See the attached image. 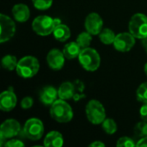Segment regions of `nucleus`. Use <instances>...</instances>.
<instances>
[{"label": "nucleus", "mask_w": 147, "mask_h": 147, "mask_svg": "<svg viewBox=\"0 0 147 147\" xmlns=\"http://www.w3.org/2000/svg\"><path fill=\"white\" fill-rule=\"evenodd\" d=\"M51 117L58 122L66 123L71 121L73 117V111L71 107L65 102V100H56L50 108Z\"/></svg>", "instance_id": "obj_1"}, {"label": "nucleus", "mask_w": 147, "mask_h": 147, "mask_svg": "<svg viewBox=\"0 0 147 147\" xmlns=\"http://www.w3.org/2000/svg\"><path fill=\"white\" fill-rule=\"evenodd\" d=\"M40 69L38 59L33 56H25L22 58L16 68L17 74L22 78H30L37 74Z\"/></svg>", "instance_id": "obj_2"}, {"label": "nucleus", "mask_w": 147, "mask_h": 147, "mask_svg": "<svg viewBox=\"0 0 147 147\" xmlns=\"http://www.w3.org/2000/svg\"><path fill=\"white\" fill-rule=\"evenodd\" d=\"M78 60L81 65L88 71H96L101 63V59L98 52L94 48L87 47L81 50L78 55Z\"/></svg>", "instance_id": "obj_3"}, {"label": "nucleus", "mask_w": 147, "mask_h": 147, "mask_svg": "<svg viewBox=\"0 0 147 147\" xmlns=\"http://www.w3.org/2000/svg\"><path fill=\"white\" fill-rule=\"evenodd\" d=\"M87 119L93 124H102L106 119V111L103 105L97 100H90L85 108Z\"/></svg>", "instance_id": "obj_4"}, {"label": "nucleus", "mask_w": 147, "mask_h": 147, "mask_svg": "<svg viewBox=\"0 0 147 147\" xmlns=\"http://www.w3.org/2000/svg\"><path fill=\"white\" fill-rule=\"evenodd\" d=\"M129 32L138 39L142 40L147 36V16L142 13L134 15L128 25Z\"/></svg>", "instance_id": "obj_5"}, {"label": "nucleus", "mask_w": 147, "mask_h": 147, "mask_svg": "<svg viewBox=\"0 0 147 147\" xmlns=\"http://www.w3.org/2000/svg\"><path fill=\"white\" fill-rule=\"evenodd\" d=\"M32 28L39 35H48L55 28L54 19L48 16H39L33 21Z\"/></svg>", "instance_id": "obj_6"}, {"label": "nucleus", "mask_w": 147, "mask_h": 147, "mask_svg": "<svg viewBox=\"0 0 147 147\" xmlns=\"http://www.w3.org/2000/svg\"><path fill=\"white\" fill-rule=\"evenodd\" d=\"M24 135L30 140H40L44 134V125L42 121L37 118L28 119L23 127Z\"/></svg>", "instance_id": "obj_7"}, {"label": "nucleus", "mask_w": 147, "mask_h": 147, "mask_svg": "<svg viewBox=\"0 0 147 147\" xmlns=\"http://www.w3.org/2000/svg\"><path fill=\"white\" fill-rule=\"evenodd\" d=\"M21 132V125L20 123L14 120L9 119L6 120L0 127V145L3 146V141L6 139L13 138L18 135Z\"/></svg>", "instance_id": "obj_8"}, {"label": "nucleus", "mask_w": 147, "mask_h": 147, "mask_svg": "<svg viewBox=\"0 0 147 147\" xmlns=\"http://www.w3.org/2000/svg\"><path fill=\"white\" fill-rule=\"evenodd\" d=\"M0 42L3 43L9 40L16 33V24L8 16L0 15Z\"/></svg>", "instance_id": "obj_9"}, {"label": "nucleus", "mask_w": 147, "mask_h": 147, "mask_svg": "<svg viewBox=\"0 0 147 147\" xmlns=\"http://www.w3.org/2000/svg\"><path fill=\"white\" fill-rule=\"evenodd\" d=\"M135 44V37L129 33H121L115 36L113 43L115 48L121 53L130 51Z\"/></svg>", "instance_id": "obj_10"}, {"label": "nucleus", "mask_w": 147, "mask_h": 147, "mask_svg": "<svg viewBox=\"0 0 147 147\" xmlns=\"http://www.w3.org/2000/svg\"><path fill=\"white\" fill-rule=\"evenodd\" d=\"M84 26L87 32L92 35H96L100 34V32L102 30L103 20L99 14L92 12L86 16Z\"/></svg>", "instance_id": "obj_11"}, {"label": "nucleus", "mask_w": 147, "mask_h": 147, "mask_svg": "<svg viewBox=\"0 0 147 147\" xmlns=\"http://www.w3.org/2000/svg\"><path fill=\"white\" fill-rule=\"evenodd\" d=\"M16 102L17 98L12 88L2 92L0 95V109L3 111H11L13 109H15Z\"/></svg>", "instance_id": "obj_12"}, {"label": "nucleus", "mask_w": 147, "mask_h": 147, "mask_svg": "<svg viewBox=\"0 0 147 147\" xmlns=\"http://www.w3.org/2000/svg\"><path fill=\"white\" fill-rule=\"evenodd\" d=\"M65 56L59 49H52L47 56V62L53 70H60L65 64Z\"/></svg>", "instance_id": "obj_13"}, {"label": "nucleus", "mask_w": 147, "mask_h": 147, "mask_svg": "<svg viewBox=\"0 0 147 147\" xmlns=\"http://www.w3.org/2000/svg\"><path fill=\"white\" fill-rule=\"evenodd\" d=\"M57 96H59L58 90L54 87L47 85L40 90L39 98L44 105L49 106L57 100Z\"/></svg>", "instance_id": "obj_14"}, {"label": "nucleus", "mask_w": 147, "mask_h": 147, "mask_svg": "<svg viewBox=\"0 0 147 147\" xmlns=\"http://www.w3.org/2000/svg\"><path fill=\"white\" fill-rule=\"evenodd\" d=\"M12 15L19 22H25L30 16V10L24 3H17L12 8Z\"/></svg>", "instance_id": "obj_15"}, {"label": "nucleus", "mask_w": 147, "mask_h": 147, "mask_svg": "<svg viewBox=\"0 0 147 147\" xmlns=\"http://www.w3.org/2000/svg\"><path fill=\"white\" fill-rule=\"evenodd\" d=\"M58 94L59 99L62 100H69L73 98L74 95L76 94L75 84L71 82L63 83L58 90Z\"/></svg>", "instance_id": "obj_16"}, {"label": "nucleus", "mask_w": 147, "mask_h": 147, "mask_svg": "<svg viewBox=\"0 0 147 147\" xmlns=\"http://www.w3.org/2000/svg\"><path fill=\"white\" fill-rule=\"evenodd\" d=\"M64 144L62 134L57 131L48 133L44 140V146L47 147H60Z\"/></svg>", "instance_id": "obj_17"}, {"label": "nucleus", "mask_w": 147, "mask_h": 147, "mask_svg": "<svg viewBox=\"0 0 147 147\" xmlns=\"http://www.w3.org/2000/svg\"><path fill=\"white\" fill-rule=\"evenodd\" d=\"M82 48L79 47V45L78 44V42H74L71 41L68 44H66L64 47L63 49V53L65 56L66 59H73L76 57H78L80 52H81Z\"/></svg>", "instance_id": "obj_18"}, {"label": "nucleus", "mask_w": 147, "mask_h": 147, "mask_svg": "<svg viewBox=\"0 0 147 147\" xmlns=\"http://www.w3.org/2000/svg\"><path fill=\"white\" fill-rule=\"evenodd\" d=\"M53 34L54 38L59 41H65L71 36V30L66 25L60 24L54 28Z\"/></svg>", "instance_id": "obj_19"}, {"label": "nucleus", "mask_w": 147, "mask_h": 147, "mask_svg": "<svg viewBox=\"0 0 147 147\" xmlns=\"http://www.w3.org/2000/svg\"><path fill=\"white\" fill-rule=\"evenodd\" d=\"M115 36L116 35L115 34L113 30H111L109 28H104L99 34V38H100L101 41L105 45L113 44L115 41Z\"/></svg>", "instance_id": "obj_20"}, {"label": "nucleus", "mask_w": 147, "mask_h": 147, "mask_svg": "<svg viewBox=\"0 0 147 147\" xmlns=\"http://www.w3.org/2000/svg\"><path fill=\"white\" fill-rule=\"evenodd\" d=\"M17 63L18 62L16 57L10 54L5 55L2 59V66L8 71H13L14 69H16L17 66Z\"/></svg>", "instance_id": "obj_21"}, {"label": "nucleus", "mask_w": 147, "mask_h": 147, "mask_svg": "<svg viewBox=\"0 0 147 147\" xmlns=\"http://www.w3.org/2000/svg\"><path fill=\"white\" fill-rule=\"evenodd\" d=\"M91 35L92 34H90L89 32H82L81 34H79V35L77 38V42L82 49L87 48L90 47L92 41Z\"/></svg>", "instance_id": "obj_22"}, {"label": "nucleus", "mask_w": 147, "mask_h": 147, "mask_svg": "<svg viewBox=\"0 0 147 147\" xmlns=\"http://www.w3.org/2000/svg\"><path fill=\"white\" fill-rule=\"evenodd\" d=\"M102 127L108 134H114L117 131V124L113 119H105L102 123Z\"/></svg>", "instance_id": "obj_23"}, {"label": "nucleus", "mask_w": 147, "mask_h": 147, "mask_svg": "<svg viewBox=\"0 0 147 147\" xmlns=\"http://www.w3.org/2000/svg\"><path fill=\"white\" fill-rule=\"evenodd\" d=\"M136 96L138 101L143 103H147V82H145L140 85L137 90Z\"/></svg>", "instance_id": "obj_24"}, {"label": "nucleus", "mask_w": 147, "mask_h": 147, "mask_svg": "<svg viewBox=\"0 0 147 147\" xmlns=\"http://www.w3.org/2000/svg\"><path fill=\"white\" fill-rule=\"evenodd\" d=\"M134 133L139 137H146L147 136V121H140L136 124L134 127Z\"/></svg>", "instance_id": "obj_25"}, {"label": "nucleus", "mask_w": 147, "mask_h": 147, "mask_svg": "<svg viewBox=\"0 0 147 147\" xmlns=\"http://www.w3.org/2000/svg\"><path fill=\"white\" fill-rule=\"evenodd\" d=\"M32 3L37 9L45 10L52 6L53 0H32Z\"/></svg>", "instance_id": "obj_26"}, {"label": "nucleus", "mask_w": 147, "mask_h": 147, "mask_svg": "<svg viewBox=\"0 0 147 147\" xmlns=\"http://www.w3.org/2000/svg\"><path fill=\"white\" fill-rule=\"evenodd\" d=\"M116 146L118 147H134L136 146V144L134 143V140H133L131 138L121 137L118 140Z\"/></svg>", "instance_id": "obj_27"}, {"label": "nucleus", "mask_w": 147, "mask_h": 147, "mask_svg": "<svg viewBox=\"0 0 147 147\" xmlns=\"http://www.w3.org/2000/svg\"><path fill=\"white\" fill-rule=\"evenodd\" d=\"M33 103H34V100L32 97L30 96H26L24 97L22 102H21V107L24 109H30L32 106H33Z\"/></svg>", "instance_id": "obj_28"}, {"label": "nucleus", "mask_w": 147, "mask_h": 147, "mask_svg": "<svg viewBox=\"0 0 147 147\" xmlns=\"http://www.w3.org/2000/svg\"><path fill=\"white\" fill-rule=\"evenodd\" d=\"M3 146L5 147H22L24 146V143L19 140H10L7 141Z\"/></svg>", "instance_id": "obj_29"}, {"label": "nucleus", "mask_w": 147, "mask_h": 147, "mask_svg": "<svg viewBox=\"0 0 147 147\" xmlns=\"http://www.w3.org/2000/svg\"><path fill=\"white\" fill-rule=\"evenodd\" d=\"M140 114L141 119L145 121H147V103H144V105L140 108Z\"/></svg>", "instance_id": "obj_30"}, {"label": "nucleus", "mask_w": 147, "mask_h": 147, "mask_svg": "<svg viewBox=\"0 0 147 147\" xmlns=\"http://www.w3.org/2000/svg\"><path fill=\"white\" fill-rule=\"evenodd\" d=\"M136 146H147V136L143 137L140 140H139V142L136 144Z\"/></svg>", "instance_id": "obj_31"}, {"label": "nucleus", "mask_w": 147, "mask_h": 147, "mask_svg": "<svg viewBox=\"0 0 147 147\" xmlns=\"http://www.w3.org/2000/svg\"><path fill=\"white\" fill-rule=\"evenodd\" d=\"M90 146H91V147H103V146H105V144H104V143H102V142H101V141H95V142L91 143V144L90 145Z\"/></svg>", "instance_id": "obj_32"}, {"label": "nucleus", "mask_w": 147, "mask_h": 147, "mask_svg": "<svg viewBox=\"0 0 147 147\" xmlns=\"http://www.w3.org/2000/svg\"><path fill=\"white\" fill-rule=\"evenodd\" d=\"M54 24H55V28H56L57 26L62 24V23H61V20H60L59 18H54Z\"/></svg>", "instance_id": "obj_33"}, {"label": "nucleus", "mask_w": 147, "mask_h": 147, "mask_svg": "<svg viewBox=\"0 0 147 147\" xmlns=\"http://www.w3.org/2000/svg\"><path fill=\"white\" fill-rule=\"evenodd\" d=\"M142 46H143L145 48H146L147 47V36L146 38H143V39H142Z\"/></svg>", "instance_id": "obj_34"}, {"label": "nucleus", "mask_w": 147, "mask_h": 147, "mask_svg": "<svg viewBox=\"0 0 147 147\" xmlns=\"http://www.w3.org/2000/svg\"><path fill=\"white\" fill-rule=\"evenodd\" d=\"M144 71H145V73L147 75V63L145 65V67H144Z\"/></svg>", "instance_id": "obj_35"}, {"label": "nucleus", "mask_w": 147, "mask_h": 147, "mask_svg": "<svg viewBox=\"0 0 147 147\" xmlns=\"http://www.w3.org/2000/svg\"><path fill=\"white\" fill-rule=\"evenodd\" d=\"M146 53H147V47H146Z\"/></svg>", "instance_id": "obj_36"}]
</instances>
